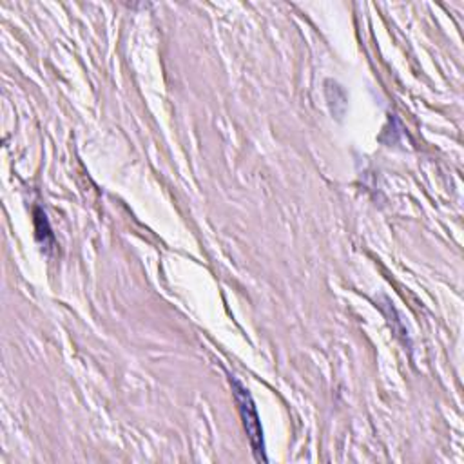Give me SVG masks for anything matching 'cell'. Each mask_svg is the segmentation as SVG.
Here are the masks:
<instances>
[{
    "mask_svg": "<svg viewBox=\"0 0 464 464\" xmlns=\"http://www.w3.org/2000/svg\"><path fill=\"white\" fill-rule=\"evenodd\" d=\"M234 394H236V401L240 405V412H241L243 425H245L247 435L250 439V444H252L258 459L265 460V455H263V432H261V426H259V419H258L254 403H252L249 392L236 380H234Z\"/></svg>",
    "mask_w": 464,
    "mask_h": 464,
    "instance_id": "1",
    "label": "cell"
}]
</instances>
